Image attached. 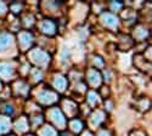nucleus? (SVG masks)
<instances>
[{
  "mask_svg": "<svg viewBox=\"0 0 152 136\" xmlns=\"http://www.w3.org/2000/svg\"><path fill=\"white\" fill-rule=\"evenodd\" d=\"M32 57H33V60L35 61L37 63H40V65L46 63L48 60H49L48 55L45 52H43V51H35V52H33L32 54Z\"/></svg>",
  "mask_w": 152,
  "mask_h": 136,
  "instance_id": "f257e3e1",
  "label": "nucleus"
},
{
  "mask_svg": "<svg viewBox=\"0 0 152 136\" xmlns=\"http://www.w3.org/2000/svg\"><path fill=\"white\" fill-rule=\"evenodd\" d=\"M51 117H53L54 121L56 123L57 125H63V124H65V118H63L62 113L60 112V109H57V108L53 109V112H51Z\"/></svg>",
  "mask_w": 152,
  "mask_h": 136,
  "instance_id": "f03ea898",
  "label": "nucleus"
},
{
  "mask_svg": "<svg viewBox=\"0 0 152 136\" xmlns=\"http://www.w3.org/2000/svg\"><path fill=\"white\" fill-rule=\"evenodd\" d=\"M39 97H40L39 100L42 102H44V103H49V102H53V101L56 100V95H54L53 92H50V91H43Z\"/></svg>",
  "mask_w": 152,
  "mask_h": 136,
  "instance_id": "7ed1b4c3",
  "label": "nucleus"
},
{
  "mask_svg": "<svg viewBox=\"0 0 152 136\" xmlns=\"http://www.w3.org/2000/svg\"><path fill=\"white\" fill-rule=\"evenodd\" d=\"M11 43H12L11 35H9V34H3V35H0V51L4 50V49H6Z\"/></svg>",
  "mask_w": 152,
  "mask_h": 136,
  "instance_id": "20e7f679",
  "label": "nucleus"
},
{
  "mask_svg": "<svg viewBox=\"0 0 152 136\" xmlns=\"http://www.w3.org/2000/svg\"><path fill=\"white\" fill-rule=\"evenodd\" d=\"M42 29L44 33H48V34H53L55 33V24L53 22H50V21H44L42 23Z\"/></svg>",
  "mask_w": 152,
  "mask_h": 136,
  "instance_id": "39448f33",
  "label": "nucleus"
},
{
  "mask_svg": "<svg viewBox=\"0 0 152 136\" xmlns=\"http://www.w3.org/2000/svg\"><path fill=\"white\" fill-rule=\"evenodd\" d=\"M11 73H12V68L9 65H6V63L0 65V74H1L3 77H10Z\"/></svg>",
  "mask_w": 152,
  "mask_h": 136,
  "instance_id": "423d86ee",
  "label": "nucleus"
},
{
  "mask_svg": "<svg viewBox=\"0 0 152 136\" xmlns=\"http://www.w3.org/2000/svg\"><path fill=\"white\" fill-rule=\"evenodd\" d=\"M89 81L91 84H94V85L100 83V74H99V72H96V71H90L89 72Z\"/></svg>",
  "mask_w": 152,
  "mask_h": 136,
  "instance_id": "0eeeda50",
  "label": "nucleus"
},
{
  "mask_svg": "<svg viewBox=\"0 0 152 136\" xmlns=\"http://www.w3.org/2000/svg\"><path fill=\"white\" fill-rule=\"evenodd\" d=\"M20 38H21V43H22L23 46H28V45L32 43V35L28 34V33H23V34H21Z\"/></svg>",
  "mask_w": 152,
  "mask_h": 136,
  "instance_id": "6e6552de",
  "label": "nucleus"
},
{
  "mask_svg": "<svg viewBox=\"0 0 152 136\" xmlns=\"http://www.w3.org/2000/svg\"><path fill=\"white\" fill-rule=\"evenodd\" d=\"M104 20H105V22L108 24V26H111V27H115L116 24H117V18L115 16L110 15V14H106L104 16Z\"/></svg>",
  "mask_w": 152,
  "mask_h": 136,
  "instance_id": "1a4fd4ad",
  "label": "nucleus"
},
{
  "mask_svg": "<svg viewBox=\"0 0 152 136\" xmlns=\"http://www.w3.org/2000/svg\"><path fill=\"white\" fill-rule=\"evenodd\" d=\"M66 85H67V83H66V79H65V78H62V77L56 78V80H55V86H56L58 90H65Z\"/></svg>",
  "mask_w": 152,
  "mask_h": 136,
  "instance_id": "9d476101",
  "label": "nucleus"
},
{
  "mask_svg": "<svg viewBox=\"0 0 152 136\" xmlns=\"http://www.w3.org/2000/svg\"><path fill=\"white\" fill-rule=\"evenodd\" d=\"M9 127H10V124H9L7 119H5V118L0 119V132H6L9 130Z\"/></svg>",
  "mask_w": 152,
  "mask_h": 136,
  "instance_id": "9b49d317",
  "label": "nucleus"
},
{
  "mask_svg": "<svg viewBox=\"0 0 152 136\" xmlns=\"http://www.w3.org/2000/svg\"><path fill=\"white\" fill-rule=\"evenodd\" d=\"M72 127H73V130H75V131H80V129H82V124L79 120L72 121Z\"/></svg>",
  "mask_w": 152,
  "mask_h": 136,
  "instance_id": "f8f14e48",
  "label": "nucleus"
},
{
  "mask_svg": "<svg viewBox=\"0 0 152 136\" xmlns=\"http://www.w3.org/2000/svg\"><path fill=\"white\" fill-rule=\"evenodd\" d=\"M43 135H44V136H55V131H54L53 129H50V128L48 127V128L44 130Z\"/></svg>",
  "mask_w": 152,
  "mask_h": 136,
  "instance_id": "ddd939ff",
  "label": "nucleus"
},
{
  "mask_svg": "<svg viewBox=\"0 0 152 136\" xmlns=\"http://www.w3.org/2000/svg\"><path fill=\"white\" fill-rule=\"evenodd\" d=\"M88 97H89V101H90V103H95V101H96V94L95 92H90L89 94V96H88Z\"/></svg>",
  "mask_w": 152,
  "mask_h": 136,
  "instance_id": "4468645a",
  "label": "nucleus"
},
{
  "mask_svg": "<svg viewBox=\"0 0 152 136\" xmlns=\"http://www.w3.org/2000/svg\"><path fill=\"white\" fill-rule=\"evenodd\" d=\"M4 10H5V5H4L3 3H0V11H1V12H3Z\"/></svg>",
  "mask_w": 152,
  "mask_h": 136,
  "instance_id": "2eb2a0df",
  "label": "nucleus"
},
{
  "mask_svg": "<svg viewBox=\"0 0 152 136\" xmlns=\"http://www.w3.org/2000/svg\"><path fill=\"white\" fill-rule=\"evenodd\" d=\"M100 136H110V135H108V132H101Z\"/></svg>",
  "mask_w": 152,
  "mask_h": 136,
  "instance_id": "dca6fc26",
  "label": "nucleus"
}]
</instances>
